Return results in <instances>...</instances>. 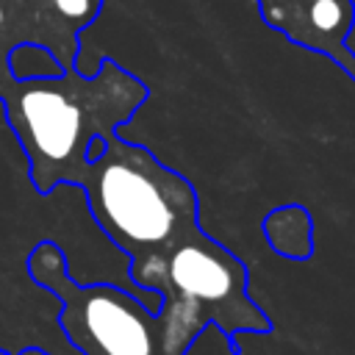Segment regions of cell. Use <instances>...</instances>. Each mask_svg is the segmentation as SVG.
Masks as SVG:
<instances>
[{
  "instance_id": "6da1fadb",
  "label": "cell",
  "mask_w": 355,
  "mask_h": 355,
  "mask_svg": "<svg viewBox=\"0 0 355 355\" xmlns=\"http://www.w3.org/2000/svg\"><path fill=\"white\" fill-rule=\"evenodd\" d=\"M150 89L114 58L97 72L75 67L53 78H11L0 92V108L28 161L36 194L78 186L89 166V144L119 133L147 103Z\"/></svg>"
},
{
  "instance_id": "7a4b0ae2",
  "label": "cell",
  "mask_w": 355,
  "mask_h": 355,
  "mask_svg": "<svg viewBox=\"0 0 355 355\" xmlns=\"http://www.w3.org/2000/svg\"><path fill=\"white\" fill-rule=\"evenodd\" d=\"M130 283L161 294V355H186L211 324L225 336L233 355H241L236 344L241 333H272V319L247 291V263L200 222L169 250L130 269Z\"/></svg>"
},
{
  "instance_id": "3957f363",
  "label": "cell",
  "mask_w": 355,
  "mask_h": 355,
  "mask_svg": "<svg viewBox=\"0 0 355 355\" xmlns=\"http://www.w3.org/2000/svg\"><path fill=\"white\" fill-rule=\"evenodd\" d=\"M78 189L97 227L128 255L130 269L169 250L200 222L194 183L166 166L153 150L119 133L105 139L103 153L89 161Z\"/></svg>"
},
{
  "instance_id": "277c9868",
  "label": "cell",
  "mask_w": 355,
  "mask_h": 355,
  "mask_svg": "<svg viewBox=\"0 0 355 355\" xmlns=\"http://www.w3.org/2000/svg\"><path fill=\"white\" fill-rule=\"evenodd\" d=\"M25 269L61 302L58 327L80 355H161L158 313L122 286L78 283L55 241H36Z\"/></svg>"
},
{
  "instance_id": "5b68a950",
  "label": "cell",
  "mask_w": 355,
  "mask_h": 355,
  "mask_svg": "<svg viewBox=\"0 0 355 355\" xmlns=\"http://www.w3.org/2000/svg\"><path fill=\"white\" fill-rule=\"evenodd\" d=\"M103 11V0H0V92L14 78L8 55L17 44H39L69 69L80 55V31Z\"/></svg>"
},
{
  "instance_id": "8992f818",
  "label": "cell",
  "mask_w": 355,
  "mask_h": 355,
  "mask_svg": "<svg viewBox=\"0 0 355 355\" xmlns=\"http://www.w3.org/2000/svg\"><path fill=\"white\" fill-rule=\"evenodd\" d=\"M258 14L291 44L327 55L355 80V53L347 44L355 28V0H258Z\"/></svg>"
},
{
  "instance_id": "52a82bcc",
  "label": "cell",
  "mask_w": 355,
  "mask_h": 355,
  "mask_svg": "<svg viewBox=\"0 0 355 355\" xmlns=\"http://www.w3.org/2000/svg\"><path fill=\"white\" fill-rule=\"evenodd\" d=\"M8 69L17 80H25V78H53V75H61L64 67L53 58L50 50L39 47V44H17L8 55Z\"/></svg>"
},
{
  "instance_id": "ba28073f",
  "label": "cell",
  "mask_w": 355,
  "mask_h": 355,
  "mask_svg": "<svg viewBox=\"0 0 355 355\" xmlns=\"http://www.w3.org/2000/svg\"><path fill=\"white\" fill-rule=\"evenodd\" d=\"M19 355H50V352H44L42 347H36V344H33V347H22V349H19Z\"/></svg>"
},
{
  "instance_id": "9c48e42d",
  "label": "cell",
  "mask_w": 355,
  "mask_h": 355,
  "mask_svg": "<svg viewBox=\"0 0 355 355\" xmlns=\"http://www.w3.org/2000/svg\"><path fill=\"white\" fill-rule=\"evenodd\" d=\"M0 352H3V347H0Z\"/></svg>"
}]
</instances>
